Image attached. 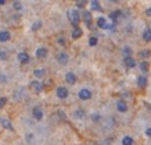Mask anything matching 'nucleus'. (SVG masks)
I'll return each mask as SVG.
<instances>
[{"instance_id": "f257e3e1", "label": "nucleus", "mask_w": 151, "mask_h": 145, "mask_svg": "<svg viewBox=\"0 0 151 145\" xmlns=\"http://www.w3.org/2000/svg\"><path fill=\"white\" fill-rule=\"evenodd\" d=\"M67 15H68V18H69V21H71V24L73 25V28L79 27V23H81L82 17H81V14H79L78 10H69L68 13H67Z\"/></svg>"}, {"instance_id": "f03ea898", "label": "nucleus", "mask_w": 151, "mask_h": 145, "mask_svg": "<svg viewBox=\"0 0 151 145\" xmlns=\"http://www.w3.org/2000/svg\"><path fill=\"white\" fill-rule=\"evenodd\" d=\"M55 94H57V96L60 99H67L69 95V91L67 87H58V88L55 89Z\"/></svg>"}, {"instance_id": "7ed1b4c3", "label": "nucleus", "mask_w": 151, "mask_h": 145, "mask_svg": "<svg viewBox=\"0 0 151 145\" xmlns=\"http://www.w3.org/2000/svg\"><path fill=\"white\" fill-rule=\"evenodd\" d=\"M57 61H58L60 64H67L69 61V56L67 52H60V53H57Z\"/></svg>"}, {"instance_id": "20e7f679", "label": "nucleus", "mask_w": 151, "mask_h": 145, "mask_svg": "<svg viewBox=\"0 0 151 145\" xmlns=\"http://www.w3.org/2000/svg\"><path fill=\"white\" fill-rule=\"evenodd\" d=\"M0 124H1V127L3 128H6V130H10V131H14V126L13 123L10 122L7 117H0Z\"/></svg>"}, {"instance_id": "39448f33", "label": "nucleus", "mask_w": 151, "mask_h": 145, "mask_svg": "<svg viewBox=\"0 0 151 145\" xmlns=\"http://www.w3.org/2000/svg\"><path fill=\"white\" fill-rule=\"evenodd\" d=\"M78 96H79V99H82V101H89V99L92 98V92H90L89 89L83 88L78 92Z\"/></svg>"}, {"instance_id": "423d86ee", "label": "nucleus", "mask_w": 151, "mask_h": 145, "mask_svg": "<svg viewBox=\"0 0 151 145\" xmlns=\"http://www.w3.org/2000/svg\"><path fill=\"white\" fill-rule=\"evenodd\" d=\"M17 57H18V61L21 64H28L31 61V57H29V55H28L27 52H19Z\"/></svg>"}, {"instance_id": "0eeeda50", "label": "nucleus", "mask_w": 151, "mask_h": 145, "mask_svg": "<svg viewBox=\"0 0 151 145\" xmlns=\"http://www.w3.org/2000/svg\"><path fill=\"white\" fill-rule=\"evenodd\" d=\"M65 81H67V84L73 85V84H76L78 78H76V75L73 74L72 71H69V73H67V74H65Z\"/></svg>"}, {"instance_id": "6e6552de", "label": "nucleus", "mask_w": 151, "mask_h": 145, "mask_svg": "<svg viewBox=\"0 0 151 145\" xmlns=\"http://www.w3.org/2000/svg\"><path fill=\"white\" fill-rule=\"evenodd\" d=\"M32 116L36 119V120H42L43 119V110H42V108H39V106H35L33 108V110H32Z\"/></svg>"}, {"instance_id": "1a4fd4ad", "label": "nucleus", "mask_w": 151, "mask_h": 145, "mask_svg": "<svg viewBox=\"0 0 151 145\" xmlns=\"http://www.w3.org/2000/svg\"><path fill=\"white\" fill-rule=\"evenodd\" d=\"M31 87H32V89L35 92H42V91L45 89V85L42 84L40 81H32V82H31Z\"/></svg>"}, {"instance_id": "9d476101", "label": "nucleus", "mask_w": 151, "mask_h": 145, "mask_svg": "<svg viewBox=\"0 0 151 145\" xmlns=\"http://www.w3.org/2000/svg\"><path fill=\"white\" fill-rule=\"evenodd\" d=\"M116 109H118V112H121V113L128 112V103L121 99V101H118V102H116Z\"/></svg>"}, {"instance_id": "9b49d317", "label": "nucleus", "mask_w": 151, "mask_h": 145, "mask_svg": "<svg viewBox=\"0 0 151 145\" xmlns=\"http://www.w3.org/2000/svg\"><path fill=\"white\" fill-rule=\"evenodd\" d=\"M11 39V34L9 31H0V42H9Z\"/></svg>"}, {"instance_id": "f8f14e48", "label": "nucleus", "mask_w": 151, "mask_h": 145, "mask_svg": "<svg viewBox=\"0 0 151 145\" xmlns=\"http://www.w3.org/2000/svg\"><path fill=\"white\" fill-rule=\"evenodd\" d=\"M81 17H83V20H85V23H86L87 27L92 25V14H90V11H83V14L81 15Z\"/></svg>"}, {"instance_id": "ddd939ff", "label": "nucleus", "mask_w": 151, "mask_h": 145, "mask_svg": "<svg viewBox=\"0 0 151 145\" xmlns=\"http://www.w3.org/2000/svg\"><path fill=\"white\" fill-rule=\"evenodd\" d=\"M47 56V49L46 47H39L36 50V57L37 59H46Z\"/></svg>"}, {"instance_id": "4468645a", "label": "nucleus", "mask_w": 151, "mask_h": 145, "mask_svg": "<svg viewBox=\"0 0 151 145\" xmlns=\"http://www.w3.org/2000/svg\"><path fill=\"white\" fill-rule=\"evenodd\" d=\"M72 39H79V38L83 35V31H82V28H79V27H76V28H73L72 29Z\"/></svg>"}, {"instance_id": "2eb2a0df", "label": "nucleus", "mask_w": 151, "mask_h": 145, "mask_svg": "<svg viewBox=\"0 0 151 145\" xmlns=\"http://www.w3.org/2000/svg\"><path fill=\"white\" fill-rule=\"evenodd\" d=\"M147 84H148V81H147L146 77H144V75H139L137 77V85L139 87H140V88H144Z\"/></svg>"}, {"instance_id": "dca6fc26", "label": "nucleus", "mask_w": 151, "mask_h": 145, "mask_svg": "<svg viewBox=\"0 0 151 145\" xmlns=\"http://www.w3.org/2000/svg\"><path fill=\"white\" fill-rule=\"evenodd\" d=\"M125 66L129 67V68H133L136 66V61H134L133 57H125Z\"/></svg>"}, {"instance_id": "f3484780", "label": "nucleus", "mask_w": 151, "mask_h": 145, "mask_svg": "<svg viewBox=\"0 0 151 145\" xmlns=\"http://www.w3.org/2000/svg\"><path fill=\"white\" fill-rule=\"evenodd\" d=\"M105 25H107V20H105V17H99V18H97V27L104 29Z\"/></svg>"}, {"instance_id": "a211bd4d", "label": "nucleus", "mask_w": 151, "mask_h": 145, "mask_svg": "<svg viewBox=\"0 0 151 145\" xmlns=\"http://www.w3.org/2000/svg\"><path fill=\"white\" fill-rule=\"evenodd\" d=\"M121 15H122V11H119V10H118V11H112V13L110 14V18L112 20V23H115V21H116Z\"/></svg>"}, {"instance_id": "6ab92c4d", "label": "nucleus", "mask_w": 151, "mask_h": 145, "mask_svg": "<svg viewBox=\"0 0 151 145\" xmlns=\"http://www.w3.org/2000/svg\"><path fill=\"white\" fill-rule=\"evenodd\" d=\"M143 39L146 42H150L151 41V28H147L144 32H143Z\"/></svg>"}, {"instance_id": "aec40b11", "label": "nucleus", "mask_w": 151, "mask_h": 145, "mask_svg": "<svg viewBox=\"0 0 151 145\" xmlns=\"http://www.w3.org/2000/svg\"><path fill=\"white\" fill-rule=\"evenodd\" d=\"M45 73H46V71L43 70V68H36V70H33V74H35V77H37V78H42V77L45 75Z\"/></svg>"}, {"instance_id": "412c9836", "label": "nucleus", "mask_w": 151, "mask_h": 145, "mask_svg": "<svg viewBox=\"0 0 151 145\" xmlns=\"http://www.w3.org/2000/svg\"><path fill=\"white\" fill-rule=\"evenodd\" d=\"M90 6H92V10H96V11H100V10H101L100 3H99L97 0H93V1H90Z\"/></svg>"}, {"instance_id": "4be33fe9", "label": "nucleus", "mask_w": 151, "mask_h": 145, "mask_svg": "<svg viewBox=\"0 0 151 145\" xmlns=\"http://www.w3.org/2000/svg\"><path fill=\"white\" fill-rule=\"evenodd\" d=\"M122 145H133V138L132 137H124V140H122Z\"/></svg>"}, {"instance_id": "5701e85b", "label": "nucleus", "mask_w": 151, "mask_h": 145, "mask_svg": "<svg viewBox=\"0 0 151 145\" xmlns=\"http://www.w3.org/2000/svg\"><path fill=\"white\" fill-rule=\"evenodd\" d=\"M139 67L142 68L143 73H147V71H148V63H147V61H140V63H139Z\"/></svg>"}, {"instance_id": "b1692460", "label": "nucleus", "mask_w": 151, "mask_h": 145, "mask_svg": "<svg viewBox=\"0 0 151 145\" xmlns=\"http://www.w3.org/2000/svg\"><path fill=\"white\" fill-rule=\"evenodd\" d=\"M73 116L76 117V119H83L85 117V112H83L82 109H78V110L73 112Z\"/></svg>"}, {"instance_id": "393cba45", "label": "nucleus", "mask_w": 151, "mask_h": 145, "mask_svg": "<svg viewBox=\"0 0 151 145\" xmlns=\"http://www.w3.org/2000/svg\"><path fill=\"white\" fill-rule=\"evenodd\" d=\"M140 57H150V50L148 49H143V50L139 52Z\"/></svg>"}, {"instance_id": "a878e982", "label": "nucleus", "mask_w": 151, "mask_h": 145, "mask_svg": "<svg viewBox=\"0 0 151 145\" xmlns=\"http://www.w3.org/2000/svg\"><path fill=\"white\" fill-rule=\"evenodd\" d=\"M7 59H9L7 52H6V50H1V49H0V60H7Z\"/></svg>"}, {"instance_id": "bb28decb", "label": "nucleus", "mask_w": 151, "mask_h": 145, "mask_svg": "<svg viewBox=\"0 0 151 145\" xmlns=\"http://www.w3.org/2000/svg\"><path fill=\"white\" fill-rule=\"evenodd\" d=\"M97 42H99V41H97V38L96 36H92L90 39H89V46H96Z\"/></svg>"}, {"instance_id": "cd10ccee", "label": "nucleus", "mask_w": 151, "mask_h": 145, "mask_svg": "<svg viewBox=\"0 0 151 145\" xmlns=\"http://www.w3.org/2000/svg\"><path fill=\"white\" fill-rule=\"evenodd\" d=\"M13 7L15 10H18V11H19V10H22V3H21V1H14V3H13Z\"/></svg>"}, {"instance_id": "c85d7f7f", "label": "nucleus", "mask_w": 151, "mask_h": 145, "mask_svg": "<svg viewBox=\"0 0 151 145\" xmlns=\"http://www.w3.org/2000/svg\"><path fill=\"white\" fill-rule=\"evenodd\" d=\"M40 27H42V23H40V21H36V23L32 24V31H37Z\"/></svg>"}, {"instance_id": "c756f323", "label": "nucleus", "mask_w": 151, "mask_h": 145, "mask_svg": "<svg viewBox=\"0 0 151 145\" xmlns=\"http://www.w3.org/2000/svg\"><path fill=\"white\" fill-rule=\"evenodd\" d=\"M124 55L126 57H130V55H132V49H130V47H124Z\"/></svg>"}, {"instance_id": "7c9ffc66", "label": "nucleus", "mask_w": 151, "mask_h": 145, "mask_svg": "<svg viewBox=\"0 0 151 145\" xmlns=\"http://www.w3.org/2000/svg\"><path fill=\"white\" fill-rule=\"evenodd\" d=\"M6 103H7V98H0V109H3L6 106Z\"/></svg>"}, {"instance_id": "2f4dec72", "label": "nucleus", "mask_w": 151, "mask_h": 145, "mask_svg": "<svg viewBox=\"0 0 151 145\" xmlns=\"http://www.w3.org/2000/svg\"><path fill=\"white\" fill-rule=\"evenodd\" d=\"M85 4H86V1H85V0L76 1V7H78V9H83V7H85Z\"/></svg>"}, {"instance_id": "473e14b6", "label": "nucleus", "mask_w": 151, "mask_h": 145, "mask_svg": "<svg viewBox=\"0 0 151 145\" xmlns=\"http://www.w3.org/2000/svg\"><path fill=\"white\" fill-rule=\"evenodd\" d=\"M58 43H60V45H65V39L63 36L58 38Z\"/></svg>"}, {"instance_id": "72a5a7b5", "label": "nucleus", "mask_w": 151, "mask_h": 145, "mask_svg": "<svg viewBox=\"0 0 151 145\" xmlns=\"http://www.w3.org/2000/svg\"><path fill=\"white\" fill-rule=\"evenodd\" d=\"M92 119L94 120V122H97V120H100V116H99V114H93Z\"/></svg>"}, {"instance_id": "f704fd0d", "label": "nucleus", "mask_w": 151, "mask_h": 145, "mask_svg": "<svg viewBox=\"0 0 151 145\" xmlns=\"http://www.w3.org/2000/svg\"><path fill=\"white\" fill-rule=\"evenodd\" d=\"M146 136L151 137V128H147V130H146Z\"/></svg>"}, {"instance_id": "c9c22d12", "label": "nucleus", "mask_w": 151, "mask_h": 145, "mask_svg": "<svg viewBox=\"0 0 151 145\" xmlns=\"http://www.w3.org/2000/svg\"><path fill=\"white\" fill-rule=\"evenodd\" d=\"M146 14L148 15V17H151V7L150 9H147V11H146Z\"/></svg>"}, {"instance_id": "e433bc0d", "label": "nucleus", "mask_w": 151, "mask_h": 145, "mask_svg": "<svg viewBox=\"0 0 151 145\" xmlns=\"http://www.w3.org/2000/svg\"><path fill=\"white\" fill-rule=\"evenodd\" d=\"M58 114L61 116V119H65V113L64 112H58Z\"/></svg>"}, {"instance_id": "4c0bfd02", "label": "nucleus", "mask_w": 151, "mask_h": 145, "mask_svg": "<svg viewBox=\"0 0 151 145\" xmlns=\"http://www.w3.org/2000/svg\"><path fill=\"white\" fill-rule=\"evenodd\" d=\"M1 4H6V0H0V6Z\"/></svg>"}]
</instances>
